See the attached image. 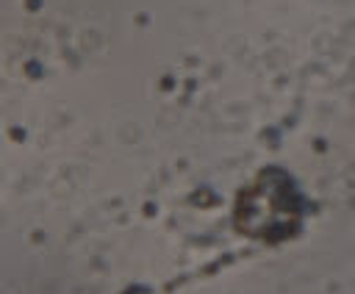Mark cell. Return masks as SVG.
Instances as JSON below:
<instances>
[{
  "label": "cell",
  "mask_w": 355,
  "mask_h": 294,
  "mask_svg": "<svg viewBox=\"0 0 355 294\" xmlns=\"http://www.w3.org/2000/svg\"><path fill=\"white\" fill-rule=\"evenodd\" d=\"M286 183L275 180H261L244 200H241V208H239V219L247 230H255L261 236H272L269 227L272 225H280L283 233H286V225L280 216H275V208H291V200L286 194Z\"/></svg>",
  "instance_id": "1"
}]
</instances>
